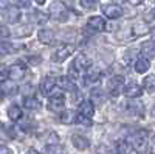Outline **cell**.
Listing matches in <instances>:
<instances>
[{
	"mask_svg": "<svg viewBox=\"0 0 155 154\" xmlns=\"http://www.w3.org/2000/svg\"><path fill=\"white\" fill-rule=\"evenodd\" d=\"M48 16L53 20H56V22H65L68 19V16H70V11H68L67 5L64 2H61V0H54V2L50 5V8H48Z\"/></svg>",
	"mask_w": 155,
	"mask_h": 154,
	"instance_id": "1",
	"label": "cell"
},
{
	"mask_svg": "<svg viewBox=\"0 0 155 154\" xmlns=\"http://www.w3.org/2000/svg\"><path fill=\"white\" fill-rule=\"evenodd\" d=\"M90 64H92V62H90V59H88L84 53H79V55L74 58L71 67H70V70H68L70 78H73V80L79 78L82 72H85V70L90 69Z\"/></svg>",
	"mask_w": 155,
	"mask_h": 154,
	"instance_id": "2",
	"label": "cell"
},
{
	"mask_svg": "<svg viewBox=\"0 0 155 154\" xmlns=\"http://www.w3.org/2000/svg\"><path fill=\"white\" fill-rule=\"evenodd\" d=\"M147 139H149V132L146 129H138L137 132H134L130 143L137 151H143L147 146Z\"/></svg>",
	"mask_w": 155,
	"mask_h": 154,
	"instance_id": "3",
	"label": "cell"
},
{
	"mask_svg": "<svg viewBox=\"0 0 155 154\" xmlns=\"http://www.w3.org/2000/svg\"><path fill=\"white\" fill-rule=\"evenodd\" d=\"M73 50L74 47L71 44H61L54 51H53V55H51V59H53L54 62H64L71 53H73Z\"/></svg>",
	"mask_w": 155,
	"mask_h": 154,
	"instance_id": "4",
	"label": "cell"
},
{
	"mask_svg": "<svg viewBox=\"0 0 155 154\" xmlns=\"http://www.w3.org/2000/svg\"><path fill=\"white\" fill-rule=\"evenodd\" d=\"M124 89V78L120 75H116V76H112V78L109 80L107 83V91L112 97H118L121 94V91Z\"/></svg>",
	"mask_w": 155,
	"mask_h": 154,
	"instance_id": "5",
	"label": "cell"
},
{
	"mask_svg": "<svg viewBox=\"0 0 155 154\" xmlns=\"http://www.w3.org/2000/svg\"><path fill=\"white\" fill-rule=\"evenodd\" d=\"M25 73H27V67H25L23 62H14V64H11L9 69H8V76L14 81L22 80Z\"/></svg>",
	"mask_w": 155,
	"mask_h": 154,
	"instance_id": "6",
	"label": "cell"
},
{
	"mask_svg": "<svg viewBox=\"0 0 155 154\" xmlns=\"http://www.w3.org/2000/svg\"><path fill=\"white\" fill-rule=\"evenodd\" d=\"M47 106H48L50 111H53V112H62L64 111V106H65V98H64L62 94L51 95Z\"/></svg>",
	"mask_w": 155,
	"mask_h": 154,
	"instance_id": "7",
	"label": "cell"
},
{
	"mask_svg": "<svg viewBox=\"0 0 155 154\" xmlns=\"http://www.w3.org/2000/svg\"><path fill=\"white\" fill-rule=\"evenodd\" d=\"M102 12L106 14V17L109 19H120L124 11L118 3H110V5H102Z\"/></svg>",
	"mask_w": 155,
	"mask_h": 154,
	"instance_id": "8",
	"label": "cell"
},
{
	"mask_svg": "<svg viewBox=\"0 0 155 154\" xmlns=\"http://www.w3.org/2000/svg\"><path fill=\"white\" fill-rule=\"evenodd\" d=\"M106 20L99 17V16H93V17H90L87 20V28L90 31H93V33H101V31H104L106 30Z\"/></svg>",
	"mask_w": 155,
	"mask_h": 154,
	"instance_id": "9",
	"label": "cell"
},
{
	"mask_svg": "<svg viewBox=\"0 0 155 154\" xmlns=\"http://www.w3.org/2000/svg\"><path fill=\"white\" fill-rule=\"evenodd\" d=\"M0 92H2V95H6V97H14L17 92H19V86L14 83V80H5L2 81V86H0Z\"/></svg>",
	"mask_w": 155,
	"mask_h": 154,
	"instance_id": "10",
	"label": "cell"
},
{
	"mask_svg": "<svg viewBox=\"0 0 155 154\" xmlns=\"http://www.w3.org/2000/svg\"><path fill=\"white\" fill-rule=\"evenodd\" d=\"M54 86H56V80L53 78V76H45V78H42L39 89H41V92L44 95H50L51 92H53Z\"/></svg>",
	"mask_w": 155,
	"mask_h": 154,
	"instance_id": "11",
	"label": "cell"
},
{
	"mask_svg": "<svg viewBox=\"0 0 155 154\" xmlns=\"http://www.w3.org/2000/svg\"><path fill=\"white\" fill-rule=\"evenodd\" d=\"M124 95L127 98H138V97L143 95V89H141V86L137 84V83H130L124 87Z\"/></svg>",
	"mask_w": 155,
	"mask_h": 154,
	"instance_id": "12",
	"label": "cell"
},
{
	"mask_svg": "<svg viewBox=\"0 0 155 154\" xmlns=\"http://www.w3.org/2000/svg\"><path fill=\"white\" fill-rule=\"evenodd\" d=\"M126 109H127L129 114L137 115V117H143L144 115V106H143V103H140V101H129Z\"/></svg>",
	"mask_w": 155,
	"mask_h": 154,
	"instance_id": "13",
	"label": "cell"
},
{
	"mask_svg": "<svg viewBox=\"0 0 155 154\" xmlns=\"http://www.w3.org/2000/svg\"><path fill=\"white\" fill-rule=\"evenodd\" d=\"M71 143L76 149H79V151H84V149H88L90 146V142H88V139L84 137V135H79V134H74L71 135Z\"/></svg>",
	"mask_w": 155,
	"mask_h": 154,
	"instance_id": "14",
	"label": "cell"
},
{
	"mask_svg": "<svg viewBox=\"0 0 155 154\" xmlns=\"http://www.w3.org/2000/svg\"><path fill=\"white\" fill-rule=\"evenodd\" d=\"M3 17H5V20L8 23H16L20 19V11H19L17 6H8L5 9V16Z\"/></svg>",
	"mask_w": 155,
	"mask_h": 154,
	"instance_id": "15",
	"label": "cell"
},
{
	"mask_svg": "<svg viewBox=\"0 0 155 154\" xmlns=\"http://www.w3.org/2000/svg\"><path fill=\"white\" fill-rule=\"evenodd\" d=\"M56 84L64 89V91H68V92H76V86L74 83L71 81L70 76H59V78L56 80Z\"/></svg>",
	"mask_w": 155,
	"mask_h": 154,
	"instance_id": "16",
	"label": "cell"
},
{
	"mask_svg": "<svg viewBox=\"0 0 155 154\" xmlns=\"http://www.w3.org/2000/svg\"><path fill=\"white\" fill-rule=\"evenodd\" d=\"M141 53H143V56L147 58V59L155 58V41L152 39V41H146V42L141 44Z\"/></svg>",
	"mask_w": 155,
	"mask_h": 154,
	"instance_id": "17",
	"label": "cell"
},
{
	"mask_svg": "<svg viewBox=\"0 0 155 154\" xmlns=\"http://www.w3.org/2000/svg\"><path fill=\"white\" fill-rule=\"evenodd\" d=\"M37 39L41 41L42 44H47V45H50L51 42L54 41V33L51 31L50 28H44V30H41L37 33Z\"/></svg>",
	"mask_w": 155,
	"mask_h": 154,
	"instance_id": "18",
	"label": "cell"
},
{
	"mask_svg": "<svg viewBox=\"0 0 155 154\" xmlns=\"http://www.w3.org/2000/svg\"><path fill=\"white\" fill-rule=\"evenodd\" d=\"M79 114L85 115V117H90L92 118L93 117V114H95V104H93V101H82L81 104H79Z\"/></svg>",
	"mask_w": 155,
	"mask_h": 154,
	"instance_id": "19",
	"label": "cell"
},
{
	"mask_svg": "<svg viewBox=\"0 0 155 154\" xmlns=\"http://www.w3.org/2000/svg\"><path fill=\"white\" fill-rule=\"evenodd\" d=\"M134 67H135V72L137 73H146L149 70V67H150V62H149L147 58L143 56V58H138L134 62Z\"/></svg>",
	"mask_w": 155,
	"mask_h": 154,
	"instance_id": "20",
	"label": "cell"
},
{
	"mask_svg": "<svg viewBox=\"0 0 155 154\" xmlns=\"http://www.w3.org/2000/svg\"><path fill=\"white\" fill-rule=\"evenodd\" d=\"M23 106L30 111H37V109H41V101H39L34 95L33 97H25L23 98Z\"/></svg>",
	"mask_w": 155,
	"mask_h": 154,
	"instance_id": "21",
	"label": "cell"
},
{
	"mask_svg": "<svg viewBox=\"0 0 155 154\" xmlns=\"http://www.w3.org/2000/svg\"><path fill=\"white\" fill-rule=\"evenodd\" d=\"M31 20L34 22V23H39V25H45L47 23V20H48V14H45V12H42V11H39V9H34L33 12H31Z\"/></svg>",
	"mask_w": 155,
	"mask_h": 154,
	"instance_id": "22",
	"label": "cell"
},
{
	"mask_svg": "<svg viewBox=\"0 0 155 154\" xmlns=\"http://www.w3.org/2000/svg\"><path fill=\"white\" fill-rule=\"evenodd\" d=\"M22 109L19 108V106H16V104H12V106H9L8 108V117H9V120H12V121H19L20 118H22Z\"/></svg>",
	"mask_w": 155,
	"mask_h": 154,
	"instance_id": "23",
	"label": "cell"
},
{
	"mask_svg": "<svg viewBox=\"0 0 155 154\" xmlns=\"http://www.w3.org/2000/svg\"><path fill=\"white\" fill-rule=\"evenodd\" d=\"M134 149L132 143L126 142V140H121V142L116 143V154H130Z\"/></svg>",
	"mask_w": 155,
	"mask_h": 154,
	"instance_id": "24",
	"label": "cell"
},
{
	"mask_svg": "<svg viewBox=\"0 0 155 154\" xmlns=\"http://www.w3.org/2000/svg\"><path fill=\"white\" fill-rule=\"evenodd\" d=\"M2 47L6 50V53H17V51H22L25 48L23 44H14V42H5Z\"/></svg>",
	"mask_w": 155,
	"mask_h": 154,
	"instance_id": "25",
	"label": "cell"
},
{
	"mask_svg": "<svg viewBox=\"0 0 155 154\" xmlns=\"http://www.w3.org/2000/svg\"><path fill=\"white\" fill-rule=\"evenodd\" d=\"M149 31H150V30L147 28V25H146L144 22H140V23L134 25V30H132L134 36H144V34L149 33Z\"/></svg>",
	"mask_w": 155,
	"mask_h": 154,
	"instance_id": "26",
	"label": "cell"
},
{
	"mask_svg": "<svg viewBox=\"0 0 155 154\" xmlns=\"http://www.w3.org/2000/svg\"><path fill=\"white\" fill-rule=\"evenodd\" d=\"M44 154H64V146L59 143H51L45 146Z\"/></svg>",
	"mask_w": 155,
	"mask_h": 154,
	"instance_id": "27",
	"label": "cell"
},
{
	"mask_svg": "<svg viewBox=\"0 0 155 154\" xmlns=\"http://www.w3.org/2000/svg\"><path fill=\"white\" fill-rule=\"evenodd\" d=\"M143 86L147 92H155V75H147L143 80Z\"/></svg>",
	"mask_w": 155,
	"mask_h": 154,
	"instance_id": "28",
	"label": "cell"
},
{
	"mask_svg": "<svg viewBox=\"0 0 155 154\" xmlns=\"http://www.w3.org/2000/svg\"><path fill=\"white\" fill-rule=\"evenodd\" d=\"M74 118H76V115H74L71 111H65V112H62V114H61V117H59V120H61L62 123H65V125L74 123Z\"/></svg>",
	"mask_w": 155,
	"mask_h": 154,
	"instance_id": "29",
	"label": "cell"
},
{
	"mask_svg": "<svg viewBox=\"0 0 155 154\" xmlns=\"http://www.w3.org/2000/svg\"><path fill=\"white\" fill-rule=\"evenodd\" d=\"M74 123L90 126V125H92V120H90V117H85V115H82V114H78V115H76V118H74Z\"/></svg>",
	"mask_w": 155,
	"mask_h": 154,
	"instance_id": "30",
	"label": "cell"
},
{
	"mask_svg": "<svg viewBox=\"0 0 155 154\" xmlns=\"http://www.w3.org/2000/svg\"><path fill=\"white\" fill-rule=\"evenodd\" d=\"M92 101H96V103H102V101H104V95H102L101 89H93V91H92Z\"/></svg>",
	"mask_w": 155,
	"mask_h": 154,
	"instance_id": "31",
	"label": "cell"
},
{
	"mask_svg": "<svg viewBox=\"0 0 155 154\" xmlns=\"http://www.w3.org/2000/svg\"><path fill=\"white\" fill-rule=\"evenodd\" d=\"M81 5L85 9H95L98 5V0H81Z\"/></svg>",
	"mask_w": 155,
	"mask_h": 154,
	"instance_id": "32",
	"label": "cell"
},
{
	"mask_svg": "<svg viewBox=\"0 0 155 154\" xmlns=\"http://www.w3.org/2000/svg\"><path fill=\"white\" fill-rule=\"evenodd\" d=\"M6 78H8V67L0 64V81H5Z\"/></svg>",
	"mask_w": 155,
	"mask_h": 154,
	"instance_id": "33",
	"label": "cell"
},
{
	"mask_svg": "<svg viewBox=\"0 0 155 154\" xmlns=\"http://www.w3.org/2000/svg\"><path fill=\"white\" fill-rule=\"evenodd\" d=\"M12 2H14L19 8H28V6H30V3H31L30 0H12Z\"/></svg>",
	"mask_w": 155,
	"mask_h": 154,
	"instance_id": "34",
	"label": "cell"
},
{
	"mask_svg": "<svg viewBox=\"0 0 155 154\" xmlns=\"http://www.w3.org/2000/svg\"><path fill=\"white\" fill-rule=\"evenodd\" d=\"M8 36H9V30L6 27H0V41L5 39V37H8Z\"/></svg>",
	"mask_w": 155,
	"mask_h": 154,
	"instance_id": "35",
	"label": "cell"
},
{
	"mask_svg": "<svg viewBox=\"0 0 155 154\" xmlns=\"http://www.w3.org/2000/svg\"><path fill=\"white\" fill-rule=\"evenodd\" d=\"M0 154H12V149L5 146V145H2V146H0Z\"/></svg>",
	"mask_w": 155,
	"mask_h": 154,
	"instance_id": "36",
	"label": "cell"
},
{
	"mask_svg": "<svg viewBox=\"0 0 155 154\" xmlns=\"http://www.w3.org/2000/svg\"><path fill=\"white\" fill-rule=\"evenodd\" d=\"M8 6H9L8 0H0V9H6Z\"/></svg>",
	"mask_w": 155,
	"mask_h": 154,
	"instance_id": "37",
	"label": "cell"
},
{
	"mask_svg": "<svg viewBox=\"0 0 155 154\" xmlns=\"http://www.w3.org/2000/svg\"><path fill=\"white\" fill-rule=\"evenodd\" d=\"M28 61L33 64V66H37V64L41 62V58H39V56H36V58H28Z\"/></svg>",
	"mask_w": 155,
	"mask_h": 154,
	"instance_id": "38",
	"label": "cell"
},
{
	"mask_svg": "<svg viewBox=\"0 0 155 154\" xmlns=\"http://www.w3.org/2000/svg\"><path fill=\"white\" fill-rule=\"evenodd\" d=\"M25 154H39V151L34 149V148H30V149H27V152H25Z\"/></svg>",
	"mask_w": 155,
	"mask_h": 154,
	"instance_id": "39",
	"label": "cell"
},
{
	"mask_svg": "<svg viewBox=\"0 0 155 154\" xmlns=\"http://www.w3.org/2000/svg\"><path fill=\"white\" fill-rule=\"evenodd\" d=\"M112 2H115V3H118V5H120V3H126L127 0H112Z\"/></svg>",
	"mask_w": 155,
	"mask_h": 154,
	"instance_id": "40",
	"label": "cell"
},
{
	"mask_svg": "<svg viewBox=\"0 0 155 154\" xmlns=\"http://www.w3.org/2000/svg\"><path fill=\"white\" fill-rule=\"evenodd\" d=\"M150 36H152V39L155 41V27H153V28L150 30Z\"/></svg>",
	"mask_w": 155,
	"mask_h": 154,
	"instance_id": "41",
	"label": "cell"
},
{
	"mask_svg": "<svg viewBox=\"0 0 155 154\" xmlns=\"http://www.w3.org/2000/svg\"><path fill=\"white\" fill-rule=\"evenodd\" d=\"M34 2H36L37 5H44V3H45V0H34Z\"/></svg>",
	"mask_w": 155,
	"mask_h": 154,
	"instance_id": "42",
	"label": "cell"
},
{
	"mask_svg": "<svg viewBox=\"0 0 155 154\" xmlns=\"http://www.w3.org/2000/svg\"><path fill=\"white\" fill-rule=\"evenodd\" d=\"M152 145H155V135L152 137Z\"/></svg>",
	"mask_w": 155,
	"mask_h": 154,
	"instance_id": "43",
	"label": "cell"
},
{
	"mask_svg": "<svg viewBox=\"0 0 155 154\" xmlns=\"http://www.w3.org/2000/svg\"><path fill=\"white\" fill-rule=\"evenodd\" d=\"M2 126H3V125H2V121H0V129H2Z\"/></svg>",
	"mask_w": 155,
	"mask_h": 154,
	"instance_id": "44",
	"label": "cell"
},
{
	"mask_svg": "<svg viewBox=\"0 0 155 154\" xmlns=\"http://www.w3.org/2000/svg\"><path fill=\"white\" fill-rule=\"evenodd\" d=\"M0 100H2V92H0Z\"/></svg>",
	"mask_w": 155,
	"mask_h": 154,
	"instance_id": "45",
	"label": "cell"
}]
</instances>
